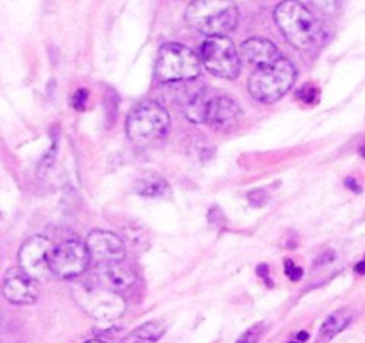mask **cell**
<instances>
[{
    "mask_svg": "<svg viewBox=\"0 0 365 343\" xmlns=\"http://www.w3.org/2000/svg\"><path fill=\"white\" fill-rule=\"evenodd\" d=\"M245 112L234 98L227 95L214 96L207 114V125L216 132H232L241 125Z\"/></svg>",
    "mask_w": 365,
    "mask_h": 343,
    "instance_id": "7c38bea8",
    "label": "cell"
},
{
    "mask_svg": "<svg viewBox=\"0 0 365 343\" xmlns=\"http://www.w3.org/2000/svg\"><path fill=\"white\" fill-rule=\"evenodd\" d=\"M360 155L365 157V146H362V148H360Z\"/></svg>",
    "mask_w": 365,
    "mask_h": 343,
    "instance_id": "83f0119b",
    "label": "cell"
},
{
    "mask_svg": "<svg viewBox=\"0 0 365 343\" xmlns=\"http://www.w3.org/2000/svg\"><path fill=\"white\" fill-rule=\"evenodd\" d=\"M214 96L216 95H212L205 85H198V88L187 91V96L184 98L185 117L195 125L207 123V114H209V107Z\"/></svg>",
    "mask_w": 365,
    "mask_h": 343,
    "instance_id": "9a60e30c",
    "label": "cell"
},
{
    "mask_svg": "<svg viewBox=\"0 0 365 343\" xmlns=\"http://www.w3.org/2000/svg\"><path fill=\"white\" fill-rule=\"evenodd\" d=\"M134 192L143 198H164L170 194V185L164 178L157 176V174H148L135 181Z\"/></svg>",
    "mask_w": 365,
    "mask_h": 343,
    "instance_id": "ac0fdd59",
    "label": "cell"
},
{
    "mask_svg": "<svg viewBox=\"0 0 365 343\" xmlns=\"http://www.w3.org/2000/svg\"><path fill=\"white\" fill-rule=\"evenodd\" d=\"M274 21L294 48L309 50L324 39L323 23L302 2L287 0L274 9Z\"/></svg>",
    "mask_w": 365,
    "mask_h": 343,
    "instance_id": "6da1fadb",
    "label": "cell"
},
{
    "mask_svg": "<svg viewBox=\"0 0 365 343\" xmlns=\"http://www.w3.org/2000/svg\"><path fill=\"white\" fill-rule=\"evenodd\" d=\"M355 273H356V274H365V258L362 260V262L359 263V265L355 267Z\"/></svg>",
    "mask_w": 365,
    "mask_h": 343,
    "instance_id": "484cf974",
    "label": "cell"
},
{
    "mask_svg": "<svg viewBox=\"0 0 365 343\" xmlns=\"http://www.w3.org/2000/svg\"><path fill=\"white\" fill-rule=\"evenodd\" d=\"M93 281L121 295L134 287L138 278H135L134 270L125 265L123 262L113 263V265L95 267L93 269Z\"/></svg>",
    "mask_w": 365,
    "mask_h": 343,
    "instance_id": "4fadbf2b",
    "label": "cell"
},
{
    "mask_svg": "<svg viewBox=\"0 0 365 343\" xmlns=\"http://www.w3.org/2000/svg\"><path fill=\"white\" fill-rule=\"evenodd\" d=\"M71 295L78 308L98 322H114L127 312V301L123 295L89 281V283H75L71 287Z\"/></svg>",
    "mask_w": 365,
    "mask_h": 343,
    "instance_id": "3957f363",
    "label": "cell"
},
{
    "mask_svg": "<svg viewBox=\"0 0 365 343\" xmlns=\"http://www.w3.org/2000/svg\"><path fill=\"white\" fill-rule=\"evenodd\" d=\"M298 71L296 66L282 57L269 66L257 68L248 80V91L257 102L274 103L294 85Z\"/></svg>",
    "mask_w": 365,
    "mask_h": 343,
    "instance_id": "5b68a950",
    "label": "cell"
},
{
    "mask_svg": "<svg viewBox=\"0 0 365 343\" xmlns=\"http://www.w3.org/2000/svg\"><path fill=\"white\" fill-rule=\"evenodd\" d=\"M346 185H348V187H351V191L360 192V185L356 184V181L353 180V178H348V180H346Z\"/></svg>",
    "mask_w": 365,
    "mask_h": 343,
    "instance_id": "d4e9b609",
    "label": "cell"
},
{
    "mask_svg": "<svg viewBox=\"0 0 365 343\" xmlns=\"http://www.w3.org/2000/svg\"><path fill=\"white\" fill-rule=\"evenodd\" d=\"M285 274H287L289 278H291L292 281H299L303 278V269L302 267L296 265L292 260H285Z\"/></svg>",
    "mask_w": 365,
    "mask_h": 343,
    "instance_id": "7402d4cb",
    "label": "cell"
},
{
    "mask_svg": "<svg viewBox=\"0 0 365 343\" xmlns=\"http://www.w3.org/2000/svg\"><path fill=\"white\" fill-rule=\"evenodd\" d=\"M257 274H259L260 278H264V280H266V283H267V285H271V281L267 280V267H266V265H260L259 269H257Z\"/></svg>",
    "mask_w": 365,
    "mask_h": 343,
    "instance_id": "cb8c5ba5",
    "label": "cell"
},
{
    "mask_svg": "<svg viewBox=\"0 0 365 343\" xmlns=\"http://www.w3.org/2000/svg\"><path fill=\"white\" fill-rule=\"evenodd\" d=\"M2 295L11 305H32L39 295L38 283L31 276H27L20 267L9 269L2 280Z\"/></svg>",
    "mask_w": 365,
    "mask_h": 343,
    "instance_id": "8fae6325",
    "label": "cell"
},
{
    "mask_svg": "<svg viewBox=\"0 0 365 343\" xmlns=\"http://www.w3.org/2000/svg\"><path fill=\"white\" fill-rule=\"evenodd\" d=\"M84 343H109V342L102 340V338H93V340H88V342H84Z\"/></svg>",
    "mask_w": 365,
    "mask_h": 343,
    "instance_id": "4316f807",
    "label": "cell"
},
{
    "mask_svg": "<svg viewBox=\"0 0 365 343\" xmlns=\"http://www.w3.org/2000/svg\"><path fill=\"white\" fill-rule=\"evenodd\" d=\"M86 248H88L91 262L95 267L113 265V263H123L127 256L125 242L113 231L95 230L86 238Z\"/></svg>",
    "mask_w": 365,
    "mask_h": 343,
    "instance_id": "30bf717a",
    "label": "cell"
},
{
    "mask_svg": "<svg viewBox=\"0 0 365 343\" xmlns=\"http://www.w3.org/2000/svg\"><path fill=\"white\" fill-rule=\"evenodd\" d=\"M164 333H166V326L160 320H152V322L135 327L120 343H157L164 337Z\"/></svg>",
    "mask_w": 365,
    "mask_h": 343,
    "instance_id": "e0dca14e",
    "label": "cell"
},
{
    "mask_svg": "<svg viewBox=\"0 0 365 343\" xmlns=\"http://www.w3.org/2000/svg\"><path fill=\"white\" fill-rule=\"evenodd\" d=\"M202 64L221 78H237L241 71V53L228 36H212L205 38L200 46Z\"/></svg>",
    "mask_w": 365,
    "mask_h": 343,
    "instance_id": "52a82bcc",
    "label": "cell"
},
{
    "mask_svg": "<svg viewBox=\"0 0 365 343\" xmlns=\"http://www.w3.org/2000/svg\"><path fill=\"white\" fill-rule=\"evenodd\" d=\"M241 56L242 59L248 60L250 64H255V66L259 68L269 66V64L282 59L278 46L266 38L246 39L241 45Z\"/></svg>",
    "mask_w": 365,
    "mask_h": 343,
    "instance_id": "5bb4252c",
    "label": "cell"
},
{
    "mask_svg": "<svg viewBox=\"0 0 365 343\" xmlns=\"http://www.w3.org/2000/svg\"><path fill=\"white\" fill-rule=\"evenodd\" d=\"M264 327L266 326H264L262 322L255 324V326L250 327V329L246 331V333L242 334V337L239 338L235 343H259V340L262 338V334H264Z\"/></svg>",
    "mask_w": 365,
    "mask_h": 343,
    "instance_id": "d6986e66",
    "label": "cell"
},
{
    "mask_svg": "<svg viewBox=\"0 0 365 343\" xmlns=\"http://www.w3.org/2000/svg\"><path fill=\"white\" fill-rule=\"evenodd\" d=\"M353 320V313L349 310H339V312L331 313L327 320L323 322L319 329V337H317V343H327L331 338L337 337L341 331H344Z\"/></svg>",
    "mask_w": 365,
    "mask_h": 343,
    "instance_id": "2e32d148",
    "label": "cell"
},
{
    "mask_svg": "<svg viewBox=\"0 0 365 343\" xmlns=\"http://www.w3.org/2000/svg\"><path fill=\"white\" fill-rule=\"evenodd\" d=\"M202 59L180 43H166L157 52L155 80L160 84L191 82L202 73Z\"/></svg>",
    "mask_w": 365,
    "mask_h": 343,
    "instance_id": "277c9868",
    "label": "cell"
},
{
    "mask_svg": "<svg viewBox=\"0 0 365 343\" xmlns=\"http://www.w3.org/2000/svg\"><path fill=\"white\" fill-rule=\"evenodd\" d=\"M53 251H56V246L48 237L34 235L21 244L18 251V265L32 280L41 281L48 274H52L50 262H52Z\"/></svg>",
    "mask_w": 365,
    "mask_h": 343,
    "instance_id": "ba28073f",
    "label": "cell"
},
{
    "mask_svg": "<svg viewBox=\"0 0 365 343\" xmlns=\"http://www.w3.org/2000/svg\"><path fill=\"white\" fill-rule=\"evenodd\" d=\"M291 343H299V342H291Z\"/></svg>",
    "mask_w": 365,
    "mask_h": 343,
    "instance_id": "f1b7e54d",
    "label": "cell"
},
{
    "mask_svg": "<svg viewBox=\"0 0 365 343\" xmlns=\"http://www.w3.org/2000/svg\"><path fill=\"white\" fill-rule=\"evenodd\" d=\"M248 201L252 203V206H262L267 201V192L264 189H255L248 194Z\"/></svg>",
    "mask_w": 365,
    "mask_h": 343,
    "instance_id": "603a6c76",
    "label": "cell"
},
{
    "mask_svg": "<svg viewBox=\"0 0 365 343\" xmlns=\"http://www.w3.org/2000/svg\"><path fill=\"white\" fill-rule=\"evenodd\" d=\"M185 21L198 32H203L207 38L227 36L237 27L239 7L235 2L196 0L185 9Z\"/></svg>",
    "mask_w": 365,
    "mask_h": 343,
    "instance_id": "7a4b0ae2",
    "label": "cell"
},
{
    "mask_svg": "<svg viewBox=\"0 0 365 343\" xmlns=\"http://www.w3.org/2000/svg\"><path fill=\"white\" fill-rule=\"evenodd\" d=\"M91 256L86 244L78 241H64L56 246V251L50 262V270L61 280H73L88 270Z\"/></svg>",
    "mask_w": 365,
    "mask_h": 343,
    "instance_id": "9c48e42d",
    "label": "cell"
},
{
    "mask_svg": "<svg viewBox=\"0 0 365 343\" xmlns=\"http://www.w3.org/2000/svg\"><path fill=\"white\" fill-rule=\"evenodd\" d=\"M296 96H298V98L305 103H316L317 100H319V91H317L316 85L305 84L302 89H299L298 95Z\"/></svg>",
    "mask_w": 365,
    "mask_h": 343,
    "instance_id": "ffe728a7",
    "label": "cell"
},
{
    "mask_svg": "<svg viewBox=\"0 0 365 343\" xmlns=\"http://www.w3.org/2000/svg\"><path fill=\"white\" fill-rule=\"evenodd\" d=\"M170 125V114L160 103L143 102L128 114L125 128H127L128 139L134 144L152 146L168 134Z\"/></svg>",
    "mask_w": 365,
    "mask_h": 343,
    "instance_id": "8992f818",
    "label": "cell"
},
{
    "mask_svg": "<svg viewBox=\"0 0 365 343\" xmlns=\"http://www.w3.org/2000/svg\"><path fill=\"white\" fill-rule=\"evenodd\" d=\"M88 100H89V91L88 89L81 88L73 93L70 100V105L77 110H84L86 105H88Z\"/></svg>",
    "mask_w": 365,
    "mask_h": 343,
    "instance_id": "44dd1931",
    "label": "cell"
}]
</instances>
